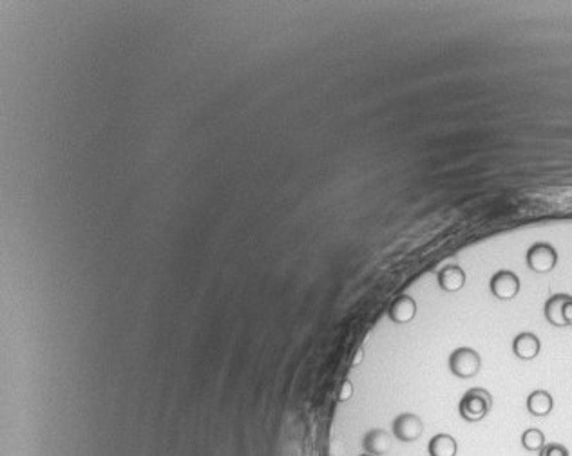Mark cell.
I'll return each mask as SVG.
<instances>
[{
    "label": "cell",
    "instance_id": "1",
    "mask_svg": "<svg viewBox=\"0 0 572 456\" xmlns=\"http://www.w3.org/2000/svg\"><path fill=\"white\" fill-rule=\"evenodd\" d=\"M493 407V397L484 388H473L462 397L458 404L460 416L468 422H480Z\"/></svg>",
    "mask_w": 572,
    "mask_h": 456
},
{
    "label": "cell",
    "instance_id": "2",
    "mask_svg": "<svg viewBox=\"0 0 572 456\" xmlns=\"http://www.w3.org/2000/svg\"><path fill=\"white\" fill-rule=\"evenodd\" d=\"M449 369L458 378H473L482 369V357L473 348H456L449 355Z\"/></svg>",
    "mask_w": 572,
    "mask_h": 456
},
{
    "label": "cell",
    "instance_id": "3",
    "mask_svg": "<svg viewBox=\"0 0 572 456\" xmlns=\"http://www.w3.org/2000/svg\"><path fill=\"white\" fill-rule=\"evenodd\" d=\"M527 266L536 274H547L551 270L556 268L558 263V252L552 245L549 243H535L527 250L525 256Z\"/></svg>",
    "mask_w": 572,
    "mask_h": 456
},
{
    "label": "cell",
    "instance_id": "4",
    "mask_svg": "<svg viewBox=\"0 0 572 456\" xmlns=\"http://www.w3.org/2000/svg\"><path fill=\"white\" fill-rule=\"evenodd\" d=\"M391 427L393 436L398 442H406V444L417 442L422 436V433H424V422L415 413H401L397 419L393 420Z\"/></svg>",
    "mask_w": 572,
    "mask_h": 456
},
{
    "label": "cell",
    "instance_id": "5",
    "mask_svg": "<svg viewBox=\"0 0 572 456\" xmlns=\"http://www.w3.org/2000/svg\"><path fill=\"white\" fill-rule=\"evenodd\" d=\"M489 290L500 301H511L520 294V277L511 270H500L489 281Z\"/></svg>",
    "mask_w": 572,
    "mask_h": 456
},
{
    "label": "cell",
    "instance_id": "6",
    "mask_svg": "<svg viewBox=\"0 0 572 456\" xmlns=\"http://www.w3.org/2000/svg\"><path fill=\"white\" fill-rule=\"evenodd\" d=\"M363 448L366 455L384 456L391 451V435L384 429H372L363 438Z\"/></svg>",
    "mask_w": 572,
    "mask_h": 456
},
{
    "label": "cell",
    "instance_id": "7",
    "mask_svg": "<svg viewBox=\"0 0 572 456\" xmlns=\"http://www.w3.org/2000/svg\"><path fill=\"white\" fill-rule=\"evenodd\" d=\"M540 348H542V342H540V339L535 333L530 332L518 333L513 340V352L520 361H533V359H536L538 357Z\"/></svg>",
    "mask_w": 572,
    "mask_h": 456
},
{
    "label": "cell",
    "instance_id": "8",
    "mask_svg": "<svg viewBox=\"0 0 572 456\" xmlns=\"http://www.w3.org/2000/svg\"><path fill=\"white\" fill-rule=\"evenodd\" d=\"M437 279H439V287L442 288L444 292H447V294H456V292H460L465 287V279L468 277H465L464 270L460 268V266L453 265L440 270Z\"/></svg>",
    "mask_w": 572,
    "mask_h": 456
},
{
    "label": "cell",
    "instance_id": "9",
    "mask_svg": "<svg viewBox=\"0 0 572 456\" xmlns=\"http://www.w3.org/2000/svg\"><path fill=\"white\" fill-rule=\"evenodd\" d=\"M417 316V303L410 295H401V297L389 308V319L395 324H408Z\"/></svg>",
    "mask_w": 572,
    "mask_h": 456
},
{
    "label": "cell",
    "instance_id": "10",
    "mask_svg": "<svg viewBox=\"0 0 572 456\" xmlns=\"http://www.w3.org/2000/svg\"><path fill=\"white\" fill-rule=\"evenodd\" d=\"M571 299V295L567 294H556L552 297L547 299L545 303V319L556 328H565L567 323H565V304Z\"/></svg>",
    "mask_w": 572,
    "mask_h": 456
},
{
    "label": "cell",
    "instance_id": "11",
    "mask_svg": "<svg viewBox=\"0 0 572 456\" xmlns=\"http://www.w3.org/2000/svg\"><path fill=\"white\" fill-rule=\"evenodd\" d=\"M554 407V398L549 391L536 390L527 397V411L533 416H547Z\"/></svg>",
    "mask_w": 572,
    "mask_h": 456
},
{
    "label": "cell",
    "instance_id": "12",
    "mask_svg": "<svg viewBox=\"0 0 572 456\" xmlns=\"http://www.w3.org/2000/svg\"><path fill=\"white\" fill-rule=\"evenodd\" d=\"M456 449H458L456 440L451 435H446V433L434 435L430 440V445H427L430 456H456Z\"/></svg>",
    "mask_w": 572,
    "mask_h": 456
},
{
    "label": "cell",
    "instance_id": "13",
    "mask_svg": "<svg viewBox=\"0 0 572 456\" xmlns=\"http://www.w3.org/2000/svg\"><path fill=\"white\" fill-rule=\"evenodd\" d=\"M522 445L530 452L542 451L545 448V435L540 429H536V427L525 429L522 435Z\"/></svg>",
    "mask_w": 572,
    "mask_h": 456
},
{
    "label": "cell",
    "instance_id": "14",
    "mask_svg": "<svg viewBox=\"0 0 572 456\" xmlns=\"http://www.w3.org/2000/svg\"><path fill=\"white\" fill-rule=\"evenodd\" d=\"M540 456H568V451L565 445L552 442V444H545V448L540 451Z\"/></svg>",
    "mask_w": 572,
    "mask_h": 456
},
{
    "label": "cell",
    "instance_id": "15",
    "mask_svg": "<svg viewBox=\"0 0 572 456\" xmlns=\"http://www.w3.org/2000/svg\"><path fill=\"white\" fill-rule=\"evenodd\" d=\"M351 395H353V384H351L350 380H346L343 384V388H341V393H339V402H346V400H350Z\"/></svg>",
    "mask_w": 572,
    "mask_h": 456
},
{
    "label": "cell",
    "instance_id": "16",
    "mask_svg": "<svg viewBox=\"0 0 572 456\" xmlns=\"http://www.w3.org/2000/svg\"><path fill=\"white\" fill-rule=\"evenodd\" d=\"M565 323H567V326H572V295L571 299L567 301V304H565Z\"/></svg>",
    "mask_w": 572,
    "mask_h": 456
},
{
    "label": "cell",
    "instance_id": "17",
    "mask_svg": "<svg viewBox=\"0 0 572 456\" xmlns=\"http://www.w3.org/2000/svg\"><path fill=\"white\" fill-rule=\"evenodd\" d=\"M360 456H372V455H360Z\"/></svg>",
    "mask_w": 572,
    "mask_h": 456
}]
</instances>
